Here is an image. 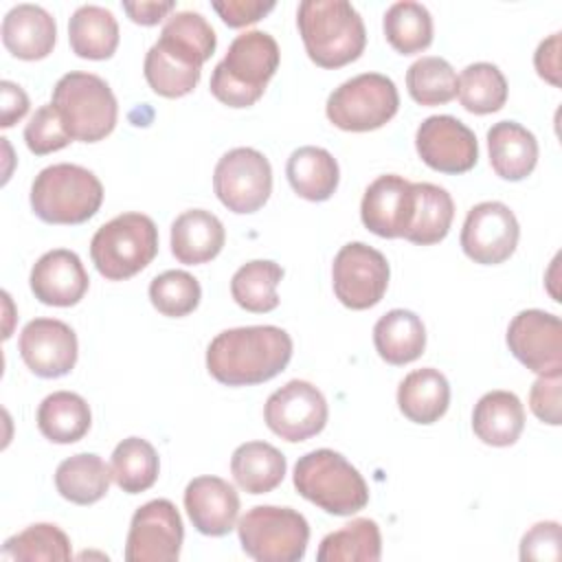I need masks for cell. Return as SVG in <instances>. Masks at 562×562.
Listing matches in <instances>:
<instances>
[{
    "instance_id": "cell-17",
    "label": "cell",
    "mask_w": 562,
    "mask_h": 562,
    "mask_svg": "<svg viewBox=\"0 0 562 562\" xmlns=\"http://www.w3.org/2000/svg\"><path fill=\"white\" fill-rule=\"evenodd\" d=\"M20 356L40 378H61L77 362V334L57 318H33L20 334Z\"/></svg>"
},
{
    "instance_id": "cell-49",
    "label": "cell",
    "mask_w": 562,
    "mask_h": 562,
    "mask_svg": "<svg viewBox=\"0 0 562 562\" xmlns=\"http://www.w3.org/2000/svg\"><path fill=\"white\" fill-rule=\"evenodd\" d=\"M173 2L165 0H138V2H123V11L130 15L132 22L143 24V26H154L158 24L162 18H167V13L173 11Z\"/></svg>"
},
{
    "instance_id": "cell-36",
    "label": "cell",
    "mask_w": 562,
    "mask_h": 562,
    "mask_svg": "<svg viewBox=\"0 0 562 562\" xmlns=\"http://www.w3.org/2000/svg\"><path fill=\"white\" fill-rule=\"evenodd\" d=\"M110 470H112V481L123 492L140 494L149 490L158 479V470H160L158 452L147 439L127 437L114 448Z\"/></svg>"
},
{
    "instance_id": "cell-38",
    "label": "cell",
    "mask_w": 562,
    "mask_h": 562,
    "mask_svg": "<svg viewBox=\"0 0 562 562\" xmlns=\"http://www.w3.org/2000/svg\"><path fill=\"white\" fill-rule=\"evenodd\" d=\"M457 97L472 114L498 112L507 101V79L498 66L476 61L461 70Z\"/></svg>"
},
{
    "instance_id": "cell-47",
    "label": "cell",
    "mask_w": 562,
    "mask_h": 562,
    "mask_svg": "<svg viewBox=\"0 0 562 562\" xmlns=\"http://www.w3.org/2000/svg\"><path fill=\"white\" fill-rule=\"evenodd\" d=\"M536 72L551 86H560V33L542 40L533 53Z\"/></svg>"
},
{
    "instance_id": "cell-40",
    "label": "cell",
    "mask_w": 562,
    "mask_h": 562,
    "mask_svg": "<svg viewBox=\"0 0 562 562\" xmlns=\"http://www.w3.org/2000/svg\"><path fill=\"white\" fill-rule=\"evenodd\" d=\"M2 560L35 562V560H55L66 562L72 558V547L68 536L50 522L29 525L24 531L11 536L0 553Z\"/></svg>"
},
{
    "instance_id": "cell-25",
    "label": "cell",
    "mask_w": 562,
    "mask_h": 562,
    "mask_svg": "<svg viewBox=\"0 0 562 562\" xmlns=\"http://www.w3.org/2000/svg\"><path fill=\"white\" fill-rule=\"evenodd\" d=\"M397 406L415 424L439 422L450 406V384L439 369L424 367L411 371L397 386Z\"/></svg>"
},
{
    "instance_id": "cell-44",
    "label": "cell",
    "mask_w": 562,
    "mask_h": 562,
    "mask_svg": "<svg viewBox=\"0 0 562 562\" xmlns=\"http://www.w3.org/2000/svg\"><path fill=\"white\" fill-rule=\"evenodd\" d=\"M520 560H560V525L555 520L536 522L520 540Z\"/></svg>"
},
{
    "instance_id": "cell-3",
    "label": "cell",
    "mask_w": 562,
    "mask_h": 562,
    "mask_svg": "<svg viewBox=\"0 0 562 562\" xmlns=\"http://www.w3.org/2000/svg\"><path fill=\"white\" fill-rule=\"evenodd\" d=\"M279 44L270 33H239L231 42L224 59L213 68L209 88L220 103L248 108L263 97L268 81L279 68Z\"/></svg>"
},
{
    "instance_id": "cell-21",
    "label": "cell",
    "mask_w": 562,
    "mask_h": 562,
    "mask_svg": "<svg viewBox=\"0 0 562 562\" xmlns=\"http://www.w3.org/2000/svg\"><path fill=\"white\" fill-rule=\"evenodd\" d=\"M55 40V18L40 4H15L2 20V44L18 59L35 61L48 57Z\"/></svg>"
},
{
    "instance_id": "cell-16",
    "label": "cell",
    "mask_w": 562,
    "mask_h": 562,
    "mask_svg": "<svg viewBox=\"0 0 562 562\" xmlns=\"http://www.w3.org/2000/svg\"><path fill=\"white\" fill-rule=\"evenodd\" d=\"M419 158L441 173H465L479 160L474 132L450 114H435L419 123L415 134Z\"/></svg>"
},
{
    "instance_id": "cell-13",
    "label": "cell",
    "mask_w": 562,
    "mask_h": 562,
    "mask_svg": "<svg viewBox=\"0 0 562 562\" xmlns=\"http://www.w3.org/2000/svg\"><path fill=\"white\" fill-rule=\"evenodd\" d=\"M325 395L305 380H290L277 389L263 406L266 426L290 443L318 435L327 424Z\"/></svg>"
},
{
    "instance_id": "cell-15",
    "label": "cell",
    "mask_w": 562,
    "mask_h": 562,
    "mask_svg": "<svg viewBox=\"0 0 562 562\" xmlns=\"http://www.w3.org/2000/svg\"><path fill=\"white\" fill-rule=\"evenodd\" d=\"M514 358L538 375L562 373V323L544 310H522L507 327Z\"/></svg>"
},
{
    "instance_id": "cell-27",
    "label": "cell",
    "mask_w": 562,
    "mask_h": 562,
    "mask_svg": "<svg viewBox=\"0 0 562 562\" xmlns=\"http://www.w3.org/2000/svg\"><path fill=\"white\" fill-rule=\"evenodd\" d=\"M285 176L296 195L310 202H323L334 195L340 180V169L327 149L305 145L290 154Z\"/></svg>"
},
{
    "instance_id": "cell-6",
    "label": "cell",
    "mask_w": 562,
    "mask_h": 562,
    "mask_svg": "<svg viewBox=\"0 0 562 562\" xmlns=\"http://www.w3.org/2000/svg\"><path fill=\"white\" fill-rule=\"evenodd\" d=\"M50 103L72 140H103L116 125V97L108 81L99 75L81 70L66 72L55 83Z\"/></svg>"
},
{
    "instance_id": "cell-39",
    "label": "cell",
    "mask_w": 562,
    "mask_h": 562,
    "mask_svg": "<svg viewBox=\"0 0 562 562\" xmlns=\"http://www.w3.org/2000/svg\"><path fill=\"white\" fill-rule=\"evenodd\" d=\"M406 88L419 105H443L457 97L459 77L448 59L426 55L408 66Z\"/></svg>"
},
{
    "instance_id": "cell-43",
    "label": "cell",
    "mask_w": 562,
    "mask_h": 562,
    "mask_svg": "<svg viewBox=\"0 0 562 562\" xmlns=\"http://www.w3.org/2000/svg\"><path fill=\"white\" fill-rule=\"evenodd\" d=\"M24 140L35 156H46L57 149H64L72 138L64 130V123L53 103H46L37 108L35 114L29 119L24 127Z\"/></svg>"
},
{
    "instance_id": "cell-7",
    "label": "cell",
    "mask_w": 562,
    "mask_h": 562,
    "mask_svg": "<svg viewBox=\"0 0 562 562\" xmlns=\"http://www.w3.org/2000/svg\"><path fill=\"white\" fill-rule=\"evenodd\" d=\"M158 228L145 213H121L97 228L90 241L94 268L108 281H125L151 263Z\"/></svg>"
},
{
    "instance_id": "cell-22",
    "label": "cell",
    "mask_w": 562,
    "mask_h": 562,
    "mask_svg": "<svg viewBox=\"0 0 562 562\" xmlns=\"http://www.w3.org/2000/svg\"><path fill=\"white\" fill-rule=\"evenodd\" d=\"M224 241V224L211 211L189 209L171 224V252L180 263H206L222 252Z\"/></svg>"
},
{
    "instance_id": "cell-9",
    "label": "cell",
    "mask_w": 562,
    "mask_h": 562,
    "mask_svg": "<svg viewBox=\"0 0 562 562\" xmlns=\"http://www.w3.org/2000/svg\"><path fill=\"white\" fill-rule=\"evenodd\" d=\"M400 108V94L391 77L362 72L342 81L327 97V119L345 132H371L386 125Z\"/></svg>"
},
{
    "instance_id": "cell-1",
    "label": "cell",
    "mask_w": 562,
    "mask_h": 562,
    "mask_svg": "<svg viewBox=\"0 0 562 562\" xmlns=\"http://www.w3.org/2000/svg\"><path fill=\"white\" fill-rule=\"evenodd\" d=\"M290 358L292 338L277 325L224 329L206 347V369L226 386L268 382L288 367Z\"/></svg>"
},
{
    "instance_id": "cell-32",
    "label": "cell",
    "mask_w": 562,
    "mask_h": 562,
    "mask_svg": "<svg viewBox=\"0 0 562 562\" xmlns=\"http://www.w3.org/2000/svg\"><path fill=\"white\" fill-rule=\"evenodd\" d=\"M413 191L415 206L404 239L419 246L439 244L448 235L454 217L452 195L432 182H413Z\"/></svg>"
},
{
    "instance_id": "cell-23",
    "label": "cell",
    "mask_w": 562,
    "mask_h": 562,
    "mask_svg": "<svg viewBox=\"0 0 562 562\" xmlns=\"http://www.w3.org/2000/svg\"><path fill=\"white\" fill-rule=\"evenodd\" d=\"M490 165L503 180H525L538 162L536 136L516 121H498L487 130Z\"/></svg>"
},
{
    "instance_id": "cell-8",
    "label": "cell",
    "mask_w": 562,
    "mask_h": 562,
    "mask_svg": "<svg viewBox=\"0 0 562 562\" xmlns=\"http://www.w3.org/2000/svg\"><path fill=\"white\" fill-rule=\"evenodd\" d=\"M237 536L246 555L257 562H299L310 542V525L292 507L257 505L237 522Z\"/></svg>"
},
{
    "instance_id": "cell-35",
    "label": "cell",
    "mask_w": 562,
    "mask_h": 562,
    "mask_svg": "<svg viewBox=\"0 0 562 562\" xmlns=\"http://www.w3.org/2000/svg\"><path fill=\"white\" fill-rule=\"evenodd\" d=\"M283 279V268L270 259H255L237 268L231 279V294L246 312L263 314L279 305L277 285Z\"/></svg>"
},
{
    "instance_id": "cell-46",
    "label": "cell",
    "mask_w": 562,
    "mask_h": 562,
    "mask_svg": "<svg viewBox=\"0 0 562 562\" xmlns=\"http://www.w3.org/2000/svg\"><path fill=\"white\" fill-rule=\"evenodd\" d=\"M211 7L217 11L226 26L239 29L259 22L266 13L274 9L272 0H213Z\"/></svg>"
},
{
    "instance_id": "cell-37",
    "label": "cell",
    "mask_w": 562,
    "mask_h": 562,
    "mask_svg": "<svg viewBox=\"0 0 562 562\" xmlns=\"http://www.w3.org/2000/svg\"><path fill=\"white\" fill-rule=\"evenodd\" d=\"M384 37L402 55H415L432 42L430 11L413 0L393 2L384 13Z\"/></svg>"
},
{
    "instance_id": "cell-41",
    "label": "cell",
    "mask_w": 562,
    "mask_h": 562,
    "mask_svg": "<svg viewBox=\"0 0 562 562\" xmlns=\"http://www.w3.org/2000/svg\"><path fill=\"white\" fill-rule=\"evenodd\" d=\"M143 72L149 88L156 94L167 99H178L189 94L198 86L202 68L189 66L182 59L167 53L165 48H160L158 44H154L145 55Z\"/></svg>"
},
{
    "instance_id": "cell-33",
    "label": "cell",
    "mask_w": 562,
    "mask_h": 562,
    "mask_svg": "<svg viewBox=\"0 0 562 562\" xmlns=\"http://www.w3.org/2000/svg\"><path fill=\"white\" fill-rule=\"evenodd\" d=\"M90 424L88 402L72 391H55L37 408V428L53 443L79 441L90 430Z\"/></svg>"
},
{
    "instance_id": "cell-12",
    "label": "cell",
    "mask_w": 562,
    "mask_h": 562,
    "mask_svg": "<svg viewBox=\"0 0 562 562\" xmlns=\"http://www.w3.org/2000/svg\"><path fill=\"white\" fill-rule=\"evenodd\" d=\"M184 540L182 518L167 498L140 505L130 522L125 540L127 562H173L180 558Z\"/></svg>"
},
{
    "instance_id": "cell-10",
    "label": "cell",
    "mask_w": 562,
    "mask_h": 562,
    "mask_svg": "<svg viewBox=\"0 0 562 562\" xmlns=\"http://www.w3.org/2000/svg\"><path fill=\"white\" fill-rule=\"evenodd\" d=\"M217 200L233 213L259 211L272 193V167L268 158L252 147L226 151L213 171Z\"/></svg>"
},
{
    "instance_id": "cell-48",
    "label": "cell",
    "mask_w": 562,
    "mask_h": 562,
    "mask_svg": "<svg viewBox=\"0 0 562 562\" xmlns=\"http://www.w3.org/2000/svg\"><path fill=\"white\" fill-rule=\"evenodd\" d=\"M26 112H29V97H26V92L18 83H13L9 79L0 81V125L2 127H11Z\"/></svg>"
},
{
    "instance_id": "cell-28",
    "label": "cell",
    "mask_w": 562,
    "mask_h": 562,
    "mask_svg": "<svg viewBox=\"0 0 562 562\" xmlns=\"http://www.w3.org/2000/svg\"><path fill=\"white\" fill-rule=\"evenodd\" d=\"M156 44L184 64L202 68V64L215 53L217 37L202 13L178 11L167 18Z\"/></svg>"
},
{
    "instance_id": "cell-24",
    "label": "cell",
    "mask_w": 562,
    "mask_h": 562,
    "mask_svg": "<svg viewBox=\"0 0 562 562\" xmlns=\"http://www.w3.org/2000/svg\"><path fill=\"white\" fill-rule=\"evenodd\" d=\"M525 428V406L512 391L485 393L472 411L474 435L496 448H505L518 441Z\"/></svg>"
},
{
    "instance_id": "cell-11",
    "label": "cell",
    "mask_w": 562,
    "mask_h": 562,
    "mask_svg": "<svg viewBox=\"0 0 562 562\" xmlns=\"http://www.w3.org/2000/svg\"><path fill=\"white\" fill-rule=\"evenodd\" d=\"M389 277L386 257L364 241L345 244L331 263L334 294L349 310L378 305L389 288Z\"/></svg>"
},
{
    "instance_id": "cell-18",
    "label": "cell",
    "mask_w": 562,
    "mask_h": 562,
    "mask_svg": "<svg viewBox=\"0 0 562 562\" xmlns=\"http://www.w3.org/2000/svg\"><path fill=\"white\" fill-rule=\"evenodd\" d=\"M413 206V182L397 173H384L367 187L360 202V220L373 235L395 239L408 231Z\"/></svg>"
},
{
    "instance_id": "cell-20",
    "label": "cell",
    "mask_w": 562,
    "mask_h": 562,
    "mask_svg": "<svg viewBox=\"0 0 562 562\" xmlns=\"http://www.w3.org/2000/svg\"><path fill=\"white\" fill-rule=\"evenodd\" d=\"M184 509L200 533L226 536L237 522L239 494L220 476H195L184 487Z\"/></svg>"
},
{
    "instance_id": "cell-45",
    "label": "cell",
    "mask_w": 562,
    "mask_h": 562,
    "mask_svg": "<svg viewBox=\"0 0 562 562\" xmlns=\"http://www.w3.org/2000/svg\"><path fill=\"white\" fill-rule=\"evenodd\" d=\"M560 382H562V373L538 375V380L531 384V391H529V408H531V413L540 422L551 424V426H560V422H562Z\"/></svg>"
},
{
    "instance_id": "cell-42",
    "label": "cell",
    "mask_w": 562,
    "mask_h": 562,
    "mask_svg": "<svg viewBox=\"0 0 562 562\" xmlns=\"http://www.w3.org/2000/svg\"><path fill=\"white\" fill-rule=\"evenodd\" d=\"M202 299V288L187 270H165L149 283L151 305L169 318H182L191 314Z\"/></svg>"
},
{
    "instance_id": "cell-5",
    "label": "cell",
    "mask_w": 562,
    "mask_h": 562,
    "mask_svg": "<svg viewBox=\"0 0 562 562\" xmlns=\"http://www.w3.org/2000/svg\"><path fill=\"white\" fill-rule=\"evenodd\" d=\"M103 202L101 180L86 167L57 162L31 184V209L46 224H83Z\"/></svg>"
},
{
    "instance_id": "cell-31",
    "label": "cell",
    "mask_w": 562,
    "mask_h": 562,
    "mask_svg": "<svg viewBox=\"0 0 562 562\" xmlns=\"http://www.w3.org/2000/svg\"><path fill=\"white\" fill-rule=\"evenodd\" d=\"M112 481V470L99 454L79 452L64 459L55 470V487L61 498L75 505H92L101 501Z\"/></svg>"
},
{
    "instance_id": "cell-34",
    "label": "cell",
    "mask_w": 562,
    "mask_h": 562,
    "mask_svg": "<svg viewBox=\"0 0 562 562\" xmlns=\"http://www.w3.org/2000/svg\"><path fill=\"white\" fill-rule=\"evenodd\" d=\"M382 555L380 527L371 518H356L327 533L316 551L318 562H378Z\"/></svg>"
},
{
    "instance_id": "cell-26",
    "label": "cell",
    "mask_w": 562,
    "mask_h": 562,
    "mask_svg": "<svg viewBox=\"0 0 562 562\" xmlns=\"http://www.w3.org/2000/svg\"><path fill=\"white\" fill-rule=\"evenodd\" d=\"M378 356L395 367L417 360L426 349V327L411 310H391L373 325Z\"/></svg>"
},
{
    "instance_id": "cell-19",
    "label": "cell",
    "mask_w": 562,
    "mask_h": 562,
    "mask_svg": "<svg viewBox=\"0 0 562 562\" xmlns=\"http://www.w3.org/2000/svg\"><path fill=\"white\" fill-rule=\"evenodd\" d=\"M29 283L40 303L70 307L86 296L90 279L77 252L55 248L33 263Z\"/></svg>"
},
{
    "instance_id": "cell-14",
    "label": "cell",
    "mask_w": 562,
    "mask_h": 562,
    "mask_svg": "<svg viewBox=\"0 0 562 562\" xmlns=\"http://www.w3.org/2000/svg\"><path fill=\"white\" fill-rule=\"evenodd\" d=\"M520 237V226L514 211L496 200L474 204L461 228V248L465 257L481 266L507 261Z\"/></svg>"
},
{
    "instance_id": "cell-30",
    "label": "cell",
    "mask_w": 562,
    "mask_h": 562,
    "mask_svg": "<svg viewBox=\"0 0 562 562\" xmlns=\"http://www.w3.org/2000/svg\"><path fill=\"white\" fill-rule=\"evenodd\" d=\"M68 42L77 57L110 59L119 46V22L99 4H81L68 20Z\"/></svg>"
},
{
    "instance_id": "cell-4",
    "label": "cell",
    "mask_w": 562,
    "mask_h": 562,
    "mask_svg": "<svg viewBox=\"0 0 562 562\" xmlns=\"http://www.w3.org/2000/svg\"><path fill=\"white\" fill-rule=\"evenodd\" d=\"M292 481L305 501L334 516H351L369 503V487L362 474L329 448L299 457Z\"/></svg>"
},
{
    "instance_id": "cell-29",
    "label": "cell",
    "mask_w": 562,
    "mask_h": 562,
    "mask_svg": "<svg viewBox=\"0 0 562 562\" xmlns=\"http://www.w3.org/2000/svg\"><path fill=\"white\" fill-rule=\"evenodd\" d=\"M285 457L268 441H246L231 457V474L248 494H268L285 476Z\"/></svg>"
},
{
    "instance_id": "cell-2",
    "label": "cell",
    "mask_w": 562,
    "mask_h": 562,
    "mask_svg": "<svg viewBox=\"0 0 562 562\" xmlns=\"http://www.w3.org/2000/svg\"><path fill=\"white\" fill-rule=\"evenodd\" d=\"M296 26L307 57L321 68L347 66L367 46L364 22L347 0H303Z\"/></svg>"
}]
</instances>
